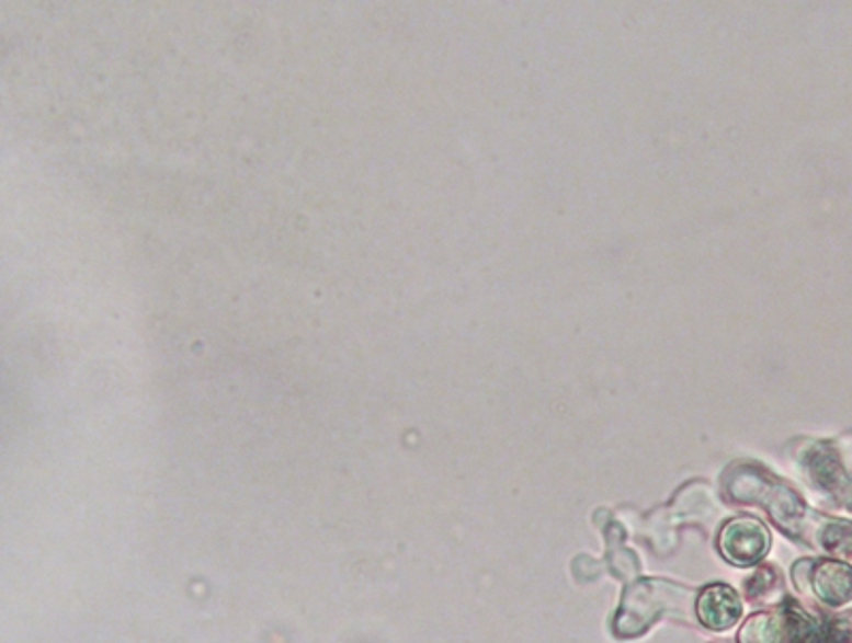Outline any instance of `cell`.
Returning a JSON list of instances; mask_svg holds the SVG:
<instances>
[{"label": "cell", "mask_w": 852, "mask_h": 643, "mask_svg": "<svg viewBox=\"0 0 852 643\" xmlns=\"http://www.w3.org/2000/svg\"><path fill=\"white\" fill-rule=\"evenodd\" d=\"M768 546H770L768 530L752 520L731 523L729 527H725L720 537L723 554L727 556V561L736 565H750L759 561L768 552Z\"/></svg>", "instance_id": "6da1fadb"}, {"label": "cell", "mask_w": 852, "mask_h": 643, "mask_svg": "<svg viewBox=\"0 0 852 643\" xmlns=\"http://www.w3.org/2000/svg\"><path fill=\"white\" fill-rule=\"evenodd\" d=\"M700 618L709 629H729L740 618L741 604L729 586H709L700 597Z\"/></svg>", "instance_id": "7a4b0ae2"}]
</instances>
